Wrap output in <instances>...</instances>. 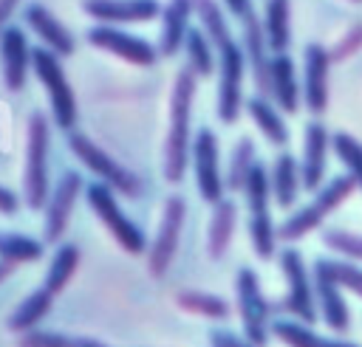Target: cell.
Listing matches in <instances>:
<instances>
[{"instance_id": "45", "label": "cell", "mask_w": 362, "mask_h": 347, "mask_svg": "<svg viewBox=\"0 0 362 347\" xmlns=\"http://www.w3.org/2000/svg\"><path fill=\"white\" fill-rule=\"evenodd\" d=\"M14 268H17V265H11V262H6V260H0V282H3V279H6V276H8L11 271H14Z\"/></svg>"}, {"instance_id": "10", "label": "cell", "mask_w": 362, "mask_h": 347, "mask_svg": "<svg viewBox=\"0 0 362 347\" xmlns=\"http://www.w3.org/2000/svg\"><path fill=\"white\" fill-rule=\"evenodd\" d=\"M184 220H187V200L181 195H170L164 200L156 237H153V243H147V268L153 276H164L170 271L178 243H181Z\"/></svg>"}, {"instance_id": "38", "label": "cell", "mask_w": 362, "mask_h": 347, "mask_svg": "<svg viewBox=\"0 0 362 347\" xmlns=\"http://www.w3.org/2000/svg\"><path fill=\"white\" fill-rule=\"evenodd\" d=\"M71 339H74V336H68V333H62V330H42V327H34V330L20 333L17 347H71Z\"/></svg>"}, {"instance_id": "8", "label": "cell", "mask_w": 362, "mask_h": 347, "mask_svg": "<svg viewBox=\"0 0 362 347\" xmlns=\"http://www.w3.org/2000/svg\"><path fill=\"white\" fill-rule=\"evenodd\" d=\"M235 305H238V316L243 324V336L260 347H266L269 336H272V305L260 291V279L257 274L243 265L235 276Z\"/></svg>"}, {"instance_id": "35", "label": "cell", "mask_w": 362, "mask_h": 347, "mask_svg": "<svg viewBox=\"0 0 362 347\" xmlns=\"http://www.w3.org/2000/svg\"><path fill=\"white\" fill-rule=\"evenodd\" d=\"M331 150L342 161L345 172L354 178L356 189H362V141H356L351 133H334L331 135Z\"/></svg>"}, {"instance_id": "41", "label": "cell", "mask_w": 362, "mask_h": 347, "mask_svg": "<svg viewBox=\"0 0 362 347\" xmlns=\"http://www.w3.org/2000/svg\"><path fill=\"white\" fill-rule=\"evenodd\" d=\"M17 209H20V197L8 186H0V214H14Z\"/></svg>"}, {"instance_id": "12", "label": "cell", "mask_w": 362, "mask_h": 347, "mask_svg": "<svg viewBox=\"0 0 362 347\" xmlns=\"http://www.w3.org/2000/svg\"><path fill=\"white\" fill-rule=\"evenodd\" d=\"M85 192V181L76 169H65L54 189L48 192V200L42 206V243H59L68 231V223L74 217V206L79 195Z\"/></svg>"}, {"instance_id": "29", "label": "cell", "mask_w": 362, "mask_h": 347, "mask_svg": "<svg viewBox=\"0 0 362 347\" xmlns=\"http://www.w3.org/2000/svg\"><path fill=\"white\" fill-rule=\"evenodd\" d=\"M79 260H82V254H79V248L74 243H59L54 257H51V262H48V268H45L42 288L48 293H54V296L62 293L68 288V282L74 279V274L79 268Z\"/></svg>"}, {"instance_id": "6", "label": "cell", "mask_w": 362, "mask_h": 347, "mask_svg": "<svg viewBox=\"0 0 362 347\" xmlns=\"http://www.w3.org/2000/svg\"><path fill=\"white\" fill-rule=\"evenodd\" d=\"M68 135V147L71 152L79 158V164L85 169H90V175H96V181L107 183L116 195H124V197H139L141 192V181L136 172H130L124 164H119L107 150H102L90 135L79 133L76 127L65 133Z\"/></svg>"}, {"instance_id": "34", "label": "cell", "mask_w": 362, "mask_h": 347, "mask_svg": "<svg viewBox=\"0 0 362 347\" xmlns=\"http://www.w3.org/2000/svg\"><path fill=\"white\" fill-rule=\"evenodd\" d=\"M42 257V243L20 234V231H3L0 234V260L11 262V265H23V262H37Z\"/></svg>"}, {"instance_id": "4", "label": "cell", "mask_w": 362, "mask_h": 347, "mask_svg": "<svg viewBox=\"0 0 362 347\" xmlns=\"http://www.w3.org/2000/svg\"><path fill=\"white\" fill-rule=\"evenodd\" d=\"M31 71L37 76V82L42 85V90L48 93V104H51V118L54 124L68 133L76 127V116H79V107H76V93L65 76V68H62V56L48 51L45 45H37L31 48Z\"/></svg>"}, {"instance_id": "24", "label": "cell", "mask_w": 362, "mask_h": 347, "mask_svg": "<svg viewBox=\"0 0 362 347\" xmlns=\"http://www.w3.org/2000/svg\"><path fill=\"white\" fill-rule=\"evenodd\" d=\"M243 107H246L249 118L255 121V127L260 130V135H263L272 147H286V144H288V127H286V121H283V113H280V107H277L269 96L255 93V96L243 99Z\"/></svg>"}, {"instance_id": "46", "label": "cell", "mask_w": 362, "mask_h": 347, "mask_svg": "<svg viewBox=\"0 0 362 347\" xmlns=\"http://www.w3.org/2000/svg\"><path fill=\"white\" fill-rule=\"evenodd\" d=\"M351 3H362V0H351Z\"/></svg>"}, {"instance_id": "15", "label": "cell", "mask_w": 362, "mask_h": 347, "mask_svg": "<svg viewBox=\"0 0 362 347\" xmlns=\"http://www.w3.org/2000/svg\"><path fill=\"white\" fill-rule=\"evenodd\" d=\"M328 85H331V56H328V48L320 45V42H308L305 51H303V85H300V93H303V102L305 107L320 116L328 110Z\"/></svg>"}, {"instance_id": "39", "label": "cell", "mask_w": 362, "mask_h": 347, "mask_svg": "<svg viewBox=\"0 0 362 347\" xmlns=\"http://www.w3.org/2000/svg\"><path fill=\"white\" fill-rule=\"evenodd\" d=\"M356 51H362V23H354L328 51L331 62H345L348 56H354Z\"/></svg>"}, {"instance_id": "42", "label": "cell", "mask_w": 362, "mask_h": 347, "mask_svg": "<svg viewBox=\"0 0 362 347\" xmlns=\"http://www.w3.org/2000/svg\"><path fill=\"white\" fill-rule=\"evenodd\" d=\"M223 6H226V11L232 14V17H243V14H249L252 11V0H221Z\"/></svg>"}, {"instance_id": "26", "label": "cell", "mask_w": 362, "mask_h": 347, "mask_svg": "<svg viewBox=\"0 0 362 347\" xmlns=\"http://www.w3.org/2000/svg\"><path fill=\"white\" fill-rule=\"evenodd\" d=\"M272 336L286 344V347H362L356 341L348 339H337V336H320L311 330V324L297 322V319H277L272 322Z\"/></svg>"}, {"instance_id": "1", "label": "cell", "mask_w": 362, "mask_h": 347, "mask_svg": "<svg viewBox=\"0 0 362 347\" xmlns=\"http://www.w3.org/2000/svg\"><path fill=\"white\" fill-rule=\"evenodd\" d=\"M195 14L218 56V118L223 124H235L243 110V79H246L243 48L232 37L226 14L218 0H195Z\"/></svg>"}, {"instance_id": "3", "label": "cell", "mask_w": 362, "mask_h": 347, "mask_svg": "<svg viewBox=\"0 0 362 347\" xmlns=\"http://www.w3.org/2000/svg\"><path fill=\"white\" fill-rule=\"evenodd\" d=\"M51 127L45 113H31L25 135V164H23V203L31 212H42L51 192Z\"/></svg>"}, {"instance_id": "44", "label": "cell", "mask_w": 362, "mask_h": 347, "mask_svg": "<svg viewBox=\"0 0 362 347\" xmlns=\"http://www.w3.org/2000/svg\"><path fill=\"white\" fill-rule=\"evenodd\" d=\"M71 347H107V344H102L96 339H88V336H74L71 339Z\"/></svg>"}, {"instance_id": "32", "label": "cell", "mask_w": 362, "mask_h": 347, "mask_svg": "<svg viewBox=\"0 0 362 347\" xmlns=\"http://www.w3.org/2000/svg\"><path fill=\"white\" fill-rule=\"evenodd\" d=\"M249 243L260 260H272L277 254V226L272 220V209L249 212Z\"/></svg>"}, {"instance_id": "20", "label": "cell", "mask_w": 362, "mask_h": 347, "mask_svg": "<svg viewBox=\"0 0 362 347\" xmlns=\"http://www.w3.org/2000/svg\"><path fill=\"white\" fill-rule=\"evenodd\" d=\"M23 20H25V25L37 34V39H40L48 51H54V54H59V56H71V54L76 51L74 34L59 23V17H57L48 6H42V3H28L25 11H23Z\"/></svg>"}, {"instance_id": "21", "label": "cell", "mask_w": 362, "mask_h": 347, "mask_svg": "<svg viewBox=\"0 0 362 347\" xmlns=\"http://www.w3.org/2000/svg\"><path fill=\"white\" fill-rule=\"evenodd\" d=\"M269 99L283 110V113H297L303 93H300V82H297V68L294 59L283 51V54H272L269 59Z\"/></svg>"}, {"instance_id": "5", "label": "cell", "mask_w": 362, "mask_h": 347, "mask_svg": "<svg viewBox=\"0 0 362 347\" xmlns=\"http://www.w3.org/2000/svg\"><path fill=\"white\" fill-rule=\"evenodd\" d=\"M354 189H356V183H354V178H351L348 172L331 178L325 186L317 189V195H314L311 203L300 206L294 214H288V217L277 226V240H280V243H297V240H303L305 234H311L314 229H320L322 220H325L334 209H339V206L354 195Z\"/></svg>"}, {"instance_id": "36", "label": "cell", "mask_w": 362, "mask_h": 347, "mask_svg": "<svg viewBox=\"0 0 362 347\" xmlns=\"http://www.w3.org/2000/svg\"><path fill=\"white\" fill-rule=\"evenodd\" d=\"M322 245L334 254H339L342 260L351 262H362V234L359 231H348V229H325L322 231Z\"/></svg>"}, {"instance_id": "25", "label": "cell", "mask_w": 362, "mask_h": 347, "mask_svg": "<svg viewBox=\"0 0 362 347\" xmlns=\"http://www.w3.org/2000/svg\"><path fill=\"white\" fill-rule=\"evenodd\" d=\"M269 186H272V197L280 209H291L297 203L303 181H300V161L291 152H280L274 158L272 172H269Z\"/></svg>"}, {"instance_id": "37", "label": "cell", "mask_w": 362, "mask_h": 347, "mask_svg": "<svg viewBox=\"0 0 362 347\" xmlns=\"http://www.w3.org/2000/svg\"><path fill=\"white\" fill-rule=\"evenodd\" d=\"M322 262L342 291H351L354 296L362 299V268L359 265H351V260H331V257H322Z\"/></svg>"}, {"instance_id": "19", "label": "cell", "mask_w": 362, "mask_h": 347, "mask_svg": "<svg viewBox=\"0 0 362 347\" xmlns=\"http://www.w3.org/2000/svg\"><path fill=\"white\" fill-rule=\"evenodd\" d=\"M82 11L105 25L150 23L161 14L158 0H82Z\"/></svg>"}, {"instance_id": "11", "label": "cell", "mask_w": 362, "mask_h": 347, "mask_svg": "<svg viewBox=\"0 0 362 347\" xmlns=\"http://www.w3.org/2000/svg\"><path fill=\"white\" fill-rule=\"evenodd\" d=\"M189 164H192V175H195V189L201 195L204 203H218L226 192L223 186V172H221V147H218V135L209 127H201L192 135L189 144Z\"/></svg>"}, {"instance_id": "33", "label": "cell", "mask_w": 362, "mask_h": 347, "mask_svg": "<svg viewBox=\"0 0 362 347\" xmlns=\"http://www.w3.org/2000/svg\"><path fill=\"white\" fill-rule=\"evenodd\" d=\"M255 141L249 135H240L238 144L232 147L229 152V161H226V175H223V186L229 192H240L243 189V181L249 175V169L255 166Z\"/></svg>"}, {"instance_id": "31", "label": "cell", "mask_w": 362, "mask_h": 347, "mask_svg": "<svg viewBox=\"0 0 362 347\" xmlns=\"http://www.w3.org/2000/svg\"><path fill=\"white\" fill-rule=\"evenodd\" d=\"M175 305L181 310L192 313V316H204V319H215V322H223L232 313V308H229V302L223 296L206 293V291H195V288L175 293Z\"/></svg>"}, {"instance_id": "17", "label": "cell", "mask_w": 362, "mask_h": 347, "mask_svg": "<svg viewBox=\"0 0 362 347\" xmlns=\"http://www.w3.org/2000/svg\"><path fill=\"white\" fill-rule=\"evenodd\" d=\"M240 25H243V31H240V48H243V56H246V71L252 73V82H255L257 93L260 96H269V59H272V51L266 45L263 23L255 14V8L240 17Z\"/></svg>"}, {"instance_id": "18", "label": "cell", "mask_w": 362, "mask_h": 347, "mask_svg": "<svg viewBox=\"0 0 362 347\" xmlns=\"http://www.w3.org/2000/svg\"><path fill=\"white\" fill-rule=\"evenodd\" d=\"M328 150H331V133L322 121H308L303 135V158H300V181L305 192H317L325 181L328 166Z\"/></svg>"}, {"instance_id": "30", "label": "cell", "mask_w": 362, "mask_h": 347, "mask_svg": "<svg viewBox=\"0 0 362 347\" xmlns=\"http://www.w3.org/2000/svg\"><path fill=\"white\" fill-rule=\"evenodd\" d=\"M184 54H187V68L198 76V79H206L218 71V56H215V48L209 42V37L204 34V28H192L187 31V39H184Z\"/></svg>"}, {"instance_id": "22", "label": "cell", "mask_w": 362, "mask_h": 347, "mask_svg": "<svg viewBox=\"0 0 362 347\" xmlns=\"http://www.w3.org/2000/svg\"><path fill=\"white\" fill-rule=\"evenodd\" d=\"M195 11V0H167L161 8V31H158V56H175L184 48L189 20Z\"/></svg>"}, {"instance_id": "9", "label": "cell", "mask_w": 362, "mask_h": 347, "mask_svg": "<svg viewBox=\"0 0 362 347\" xmlns=\"http://www.w3.org/2000/svg\"><path fill=\"white\" fill-rule=\"evenodd\" d=\"M277 260H280V271H283V279H286V299L280 302V310L291 313L297 322L314 324L320 319V313H317L311 271L305 268L303 254L297 248H283Z\"/></svg>"}, {"instance_id": "43", "label": "cell", "mask_w": 362, "mask_h": 347, "mask_svg": "<svg viewBox=\"0 0 362 347\" xmlns=\"http://www.w3.org/2000/svg\"><path fill=\"white\" fill-rule=\"evenodd\" d=\"M23 0H0V31L8 25V20L14 17V11L20 8Z\"/></svg>"}, {"instance_id": "7", "label": "cell", "mask_w": 362, "mask_h": 347, "mask_svg": "<svg viewBox=\"0 0 362 347\" xmlns=\"http://www.w3.org/2000/svg\"><path fill=\"white\" fill-rule=\"evenodd\" d=\"M85 200H88L90 212L102 220V226L110 231V237L119 243L122 251H127V254H144L147 251V237H144L141 226H136V220H130V214L122 209L116 192L107 183H102V181L88 183Z\"/></svg>"}, {"instance_id": "27", "label": "cell", "mask_w": 362, "mask_h": 347, "mask_svg": "<svg viewBox=\"0 0 362 347\" xmlns=\"http://www.w3.org/2000/svg\"><path fill=\"white\" fill-rule=\"evenodd\" d=\"M263 37L272 54H283L291 45V0H266Z\"/></svg>"}, {"instance_id": "16", "label": "cell", "mask_w": 362, "mask_h": 347, "mask_svg": "<svg viewBox=\"0 0 362 347\" xmlns=\"http://www.w3.org/2000/svg\"><path fill=\"white\" fill-rule=\"evenodd\" d=\"M0 73L6 90L17 93L25 87L31 73V45L20 25H6L0 31Z\"/></svg>"}, {"instance_id": "2", "label": "cell", "mask_w": 362, "mask_h": 347, "mask_svg": "<svg viewBox=\"0 0 362 347\" xmlns=\"http://www.w3.org/2000/svg\"><path fill=\"white\" fill-rule=\"evenodd\" d=\"M198 90V76L184 65L170 90V127L164 138V178L167 183H181L189 166V144H192V102Z\"/></svg>"}, {"instance_id": "28", "label": "cell", "mask_w": 362, "mask_h": 347, "mask_svg": "<svg viewBox=\"0 0 362 347\" xmlns=\"http://www.w3.org/2000/svg\"><path fill=\"white\" fill-rule=\"evenodd\" d=\"M51 308H54V293H48L45 288L31 291V293H28L23 302H17V308L11 310V316H8V330L25 333V330L40 327V322H45V316L51 313Z\"/></svg>"}, {"instance_id": "23", "label": "cell", "mask_w": 362, "mask_h": 347, "mask_svg": "<svg viewBox=\"0 0 362 347\" xmlns=\"http://www.w3.org/2000/svg\"><path fill=\"white\" fill-rule=\"evenodd\" d=\"M235 226H238V203L232 197H221L218 203H212V214H209V226H206V254L209 260H223L232 237H235Z\"/></svg>"}, {"instance_id": "14", "label": "cell", "mask_w": 362, "mask_h": 347, "mask_svg": "<svg viewBox=\"0 0 362 347\" xmlns=\"http://www.w3.org/2000/svg\"><path fill=\"white\" fill-rule=\"evenodd\" d=\"M311 282H314V299H317L320 319L328 324L331 333H348V327H351V310H348V302H345V293H342L339 282L331 276V271L325 268L322 257L314 260Z\"/></svg>"}, {"instance_id": "13", "label": "cell", "mask_w": 362, "mask_h": 347, "mask_svg": "<svg viewBox=\"0 0 362 347\" xmlns=\"http://www.w3.org/2000/svg\"><path fill=\"white\" fill-rule=\"evenodd\" d=\"M85 39L93 48H99L105 54H113V56H119V59H124V62H130L136 68H150V65L158 62V48L156 45H150L144 37H136L130 31H122L119 25L99 23V25L88 28Z\"/></svg>"}, {"instance_id": "40", "label": "cell", "mask_w": 362, "mask_h": 347, "mask_svg": "<svg viewBox=\"0 0 362 347\" xmlns=\"http://www.w3.org/2000/svg\"><path fill=\"white\" fill-rule=\"evenodd\" d=\"M209 347H260V344H255L246 336H238L226 327H215V330H209Z\"/></svg>"}]
</instances>
